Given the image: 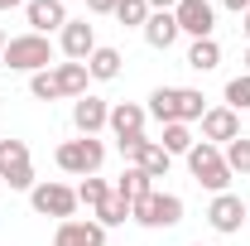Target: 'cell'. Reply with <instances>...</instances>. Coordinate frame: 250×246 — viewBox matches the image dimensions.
I'll return each mask as SVG.
<instances>
[{"mask_svg":"<svg viewBox=\"0 0 250 246\" xmlns=\"http://www.w3.org/2000/svg\"><path fill=\"white\" fill-rule=\"evenodd\" d=\"M188 169H192V179L202 188H212V193H226L231 188V169H226V159H221V150L212 145V140H192V150H188Z\"/></svg>","mask_w":250,"mask_h":246,"instance_id":"obj_1","label":"cell"},{"mask_svg":"<svg viewBox=\"0 0 250 246\" xmlns=\"http://www.w3.org/2000/svg\"><path fill=\"white\" fill-rule=\"evenodd\" d=\"M101 164H106V145H101L96 135H82V140H62V145H58V169H62V174L92 179Z\"/></svg>","mask_w":250,"mask_h":246,"instance_id":"obj_2","label":"cell"},{"mask_svg":"<svg viewBox=\"0 0 250 246\" xmlns=\"http://www.w3.org/2000/svg\"><path fill=\"white\" fill-rule=\"evenodd\" d=\"M0 58H5V68H15V73H43L53 63V44L43 34H20V39L5 44Z\"/></svg>","mask_w":250,"mask_h":246,"instance_id":"obj_3","label":"cell"},{"mask_svg":"<svg viewBox=\"0 0 250 246\" xmlns=\"http://www.w3.org/2000/svg\"><path fill=\"white\" fill-rule=\"evenodd\" d=\"M130 217L140 222V227H178L183 222V198L178 193H149L145 203H135Z\"/></svg>","mask_w":250,"mask_h":246,"instance_id":"obj_4","label":"cell"},{"mask_svg":"<svg viewBox=\"0 0 250 246\" xmlns=\"http://www.w3.org/2000/svg\"><path fill=\"white\" fill-rule=\"evenodd\" d=\"M29 203H34V213L67 222V217L77 213V188H67V184H34L29 188Z\"/></svg>","mask_w":250,"mask_h":246,"instance_id":"obj_5","label":"cell"},{"mask_svg":"<svg viewBox=\"0 0 250 246\" xmlns=\"http://www.w3.org/2000/svg\"><path fill=\"white\" fill-rule=\"evenodd\" d=\"M0 184L10 188H34V164L24 140H0Z\"/></svg>","mask_w":250,"mask_h":246,"instance_id":"obj_6","label":"cell"},{"mask_svg":"<svg viewBox=\"0 0 250 246\" xmlns=\"http://www.w3.org/2000/svg\"><path fill=\"white\" fill-rule=\"evenodd\" d=\"M173 20H178V29L192 34V39H212V29H217V10H212L207 0H178V5H173Z\"/></svg>","mask_w":250,"mask_h":246,"instance_id":"obj_7","label":"cell"},{"mask_svg":"<svg viewBox=\"0 0 250 246\" xmlns=\"http://www.w3.org/2000/svg\"><path fill=\"white\" fill-rule=\"evenodd\" d=\"M207 222H212V232H221V237L241 232L246 227V198L241 193H217L212 208H207Z\"/></svg>","mask_w":250,"mask_h":246,"instance_id":"obj_8","label":"cell"},{"mask_svg":"<svg viewBox=\"0 0 250 246\" xmlns=\"http://www.w3.org/2000/svg\"><path fill=\"white\" fill-rule=\"evenodd\" d=\"M121 154H130V159H135V169H145L149 179H164V174H168V164H173V154L164 150L159 140H145V135H140V140H130V145H121Z\"/></svg>","mask_w":250,"mask_h":246,"instance_id":"obj_9","label":"cell"},{"mask_svg":"<svg viewBox=\"0 0 250 246\" xmlns=\"http://www.w3.org/2000/svg\"><path fill=\"white\" fill-rule=\"evenodd\" d=\"M53 246H106V227L101 222H82V217H67L53 232Z\"/></svg>","mask_w":250,"mask_h":246,"instance_id":"obj_10","label":"cell"},{"mask_svg":"<svg viewBox=\"0 0 250 246\" xmlns=\"http://www.w3.org/2000/svg\"><path fill=\"white\" fill-rule=\"evenodd\" d=\"M62 53H67V63H87L96 53V29L87 20H67L62 25Z\"/></svg>","mask_w":250,"mask_h":246,"instance_id":"obj_11","label":"cell"},{"mask_svg":"<svg viewBox=\"0 0 250 246\" xmlns=\"http://www.w3.org/2000/svg\"><path fill=\"white\" fill-rule=\"evenodd\" d=\"M241 135V111H231V106H212L207 116H202V140H212V145H231Z\"/></svg>","mask_w":250,"mask_h":246,"instance_id":"obj_12","label":"cell"},{"mask_svg":"<svg viewBox=\"0 0 250 246\" xmlns=\"http://www.w3.org/2000/svg\"><path fill=\"white\" fill-rule=\"evenodd\" d=\"M145 116H149V111H145V106H135V101H121V106H111V130H116V140H121V145H130V140H140V135H145Z\"/></svg>","mask_w":250,"mask_h":246,"instance_id":"obj_13","label":"cell"},{"mask_svg":"<svg viewBox=\"0 0 250 246\" xmlns=\"http://www.w3.org/2000/svg\"><path fill=\"white\" fill-rule=\"evenodd\" d=\"M24 15H29L34 34H43V39H48V29H62L67 25V5H58V0H29Z\"/></svg>","mask_w":250,"mask_h":246,"instance_id":"obj_14","label":"cell"},{"mask_svg":"<svg viewBox=\"0 0 250 246\" xmlns=\"http://www.w3.org/2000/svg\"><path fill=\"white\" fill-rule=\"evenodd\" d=\"M106 121H111V106H106L101 97H77V106H72V125H77L82 135H96Z\"/></svg>","mask_w":250,"mask_h":246,"instance_id":"obj_15","label":"cell"},{"mask_svg":"<svg viewBox=\"0 0 250 246\" xmlns=\"http://www.w3.org/2000/svg\"><path fill=\"white\" fill-rule=\"evenodd\" d=\"M178 20H173V10H154L149 20H145V44L149 49H173L178 44Z\"/></svg>","mask_w":250,"mask_h":246,"instance_id":"obj_16","label":"cell"},{"mask_svg":"<svg viewBox=\"0 0 250 246\" xmlns=\"http://www.w3.org/2000/svg\"><path fill=\"white\" fill-rule=\"evenodd\" d=\"M154 121L164 125H173V121H183V87H154L149 92V106H145Z\"/></svg>","mask_w":250,"mask_h":246,"instance_id":"obj_17","label":"cell"},{"mask_svg":"<svg viewBox=\"0 0 250 246\" xmlns=\"http://www.w3.org/2000/svg\"><path fill=\"white\" fill-rule=\"evenodd\" d=\"M116 193H121L125 203L135 208V203H145V198L154 193V179H149L145 169H135V164H130V169H125V174H121V184H116Z\"/></svg>","mask_w":250,"mask_h":246,"instance_id":"obj_18","label":"cell"},{"mask_svg":"<svg viewBox=\"0 0 250 246\" xmlns=\"http://www.w3.org/2000/svg\"><path fill=\"white\" fill-rule=\"evenodd\" d=\"M53 77H58L62 97H87V82H92L87 63H58V68H53Z\"/></svg>","mask_w":250,"mask_h":246,"instance_id":"obj_19","label":"cell"},{"mask_svg":"<svg viewBox=\"0 0 250 246\" xmlns=\"http://www.w3.org/2000/svg\"><path fill=\"white\" fill-rule=\"evenodd\" d=\"M87 73H92L96 82H111V77H121V49H101V44H96V53L87 58Z\"/></svg>","mask_w":250,"mask_h":246,"instance_id":"obj_20","label":"cell"},{"mask_svg":"<svg viewBox=\"0 0 250 246\" xmlns=\"http://www.w3.org/2000/svg\"><path fill=\"white\" fill-rule=\"evenodd\" d=\"M217 63H221L217 39H192V49H188V68H197V73H212Z\"/></svg>","mask_w":250,"mask_h":246,"instance_id":"obj_21","label":"cell"},{"mask_svg":"<svg viewBox=\"0 0 250 246\" xmlns=\"http://www.w3.org/2000/svg\"><path fill=\"white\" fill-rule=\"evenodd\" d=\"M221 159H226V169H231V174L250 179V135H236V140L226 145V154H221Z\"/></svg>","mask_w":250,"mask_h":246,"instance_id":"obj_22","label":"cell"},{"mask_svg":"<svg viewBox=\"0 0 250 246\" xmlns=\"http://www.w3.org/2000/svg\"><path fill=\"white\" fill-rule=\"evenodd\" d=\"M111 193H116V188L106 184V179H96V174H92V179H82V188H77V203H87V208L96 213V208H101Z\"/></svg>","mask_w":250,"mask_h":246,"instance_id":"obj_23","label":"cell"},{"mask_svg":"<svg viewBox=\"0 0 250 246\" xmlns=\"http://www.w3.org/2000/svg\"><path fill=\"white\" fill-rule=\"evenodd\" d=\"M154 10H149V0H121L116 5V20L121 25H130V29H145V20H149Z\"/></svg>","mask_w":250,"mask_h":246,"instance_id":"obj_24","label":"cell"},{"mask_svg":"<svg viewBox=\"0 0 250 246\" xmlns=\"http://www.w3.org/2000/svg\"><path fill=\"white\" fill-rule=\"evenodd\" d=\"M168 154H188L192 150V130H188L183 121H173V125H164V140H159Z\"/></svg>","mask_w":250,"mask_h":246,"instance_id":"obj_25","label":"cell"},{"mask_svg":"<svg viewBox=\"0 0 250 246\" xmlns=\"http://www.w3.org/2000/svg\"><path fill=\"white\" fill-rule=\"evenodd\" d=\"M125 217H130V203H125L121 193H111V198L96 208V222H101V227H121Z\"/></svg>","mask_w":250,"mask_h":246,"instance_id":"obj_26","label":"cell"},{"mask_svg":"<svg viewBox=\"0 0 250 246\" xmlns=\"http://www.w3.org/2000/svg\"><path fill=\"white\" fill-rule=\"evenodd\" d=\"M29 92L39 97V101H58V97H62V87H58V77H53V68L34 73V77H29Z\"/></svg>","mask_w":250,"mask_h":246,"instance_id":"obj_27","label":"cell"},{"mask_svg":"<svg viewBox=\"0 0 250 246\" xmlns=\"http://www.w3.org/2000/svg\"><path fill=\"white\" fill-rule=\"evenodd\" d=\"M226 101H231V111H250V73L226 82Z\"/></svg>","mask_w":250,"mask_h":246,"instance_id":"obj_28","label":"cell"},{"mask_svg":"<svg viewBox=\"0 0 250 246\" xmlns=\"http://www.w3.org/2000/svg\"><path fill=\"white\" fill-rule=\"evenodd\" d=\"M116 5H121V0H87L92 15H116Z\"/></svg>","mask_w":250,"mask_h":246,"instance_id":"obj_29","label":"cell"},{"mask_svg":"<svg viewBox=\"0 0 250 246\" xmlns=\"http://www.w3.org/2000/svg\"><path fill=\"white\" fill-rule=\"evenodd\" d=\"M226 10H236V15H246V10H250V0H226Z\"/></svg>","mask_w":250,"mask_h":246,"instance_id":"obj_30","label":"cell"},{"mask_svg":"<svg viewBox=\"0 0 250 246\" xmlns=\"http://www.w3.org/2000/svg\"><path fill=\"white\" fill-rule=\"evenodd\" d=\"M178 0H149V10H173Z\"/></svg>","mask_w":250,"mask_h":246,"instance_id":"obj_31","label":"cell"},{"mask_svg":"<svg viewBox=\"0 0 250 246\" xmlns=\"http://www.w3.org/2000/svg\"><path fill=\"white\" fill-rule=\"evenodd\" d=\"M15 5H24V0H0V10H15Z\"/></svg>","mask_w":250,"mask_h":246,"instance_id":"obj_32","label":"cell"},{"mask_svg":"<svg viewBox=\"0 0 250 246\" xmlns=\"http://www.w3.org/2000/svg\"><path fill=\"white\" fill-rule=\"evenodd\" d=\"M241 29H246V39H250V10H246V20H241Z\"/></svg>","mask_w":250,"mask_h":246,"instance_id":"obj_33","label":"cell"},{"mask_svg":"<svg viewBox=\"0 0 250 246\" xmlns=\"http://www.w3.org/2000/svg\"><path fill=\"white\" fill-rule=\"evenodd\" d=\"M5 44H10V39H5V29H0V53H5Z\"/></svg>","mask_w":250,"mask_h":246,"instance_id":"obj_34","label":"cell"},{"mask_svg":"<svg viewBox=\"0 0 250 246\" xmlns=\"http://www.w3.org/2000/svg\"><path fill=\"white\" fill-rule=\"evenodd\" d=\"M246 73H250V49H246Z\"/></svg>","mask_w":250,"mask_h":246,"instance_id":"obj_35","label":"cell"},{"mask_svg":"<svg viewBox=\"0 0 250 246\" xmlns=\"http://www.w3.org/2000/svg\"><path fill=\"white\" fill-rule=\"evenodd\" d=\"M58 5H67V0H58Z\"/></svg>","mask_w":250,"mask_h":246,"instance_id":"obj_36","label":"cell"}]
</instances>
